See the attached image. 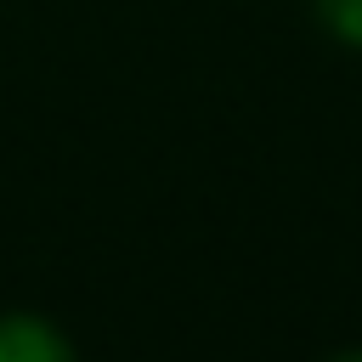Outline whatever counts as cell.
<instances>
[{
  "label": "cell",
  "instance_id": "obj_1",
  "mask_svg": "<svg viewBox=\"0 0 362 362\" xmlns=\"http://www.w3.org/2000/svg\"><path fill=\"white\" fill-rule=\"evenodd\" d=\"M0 362H74V345L28 311H6L0 317Z\"/></svg>",
  "mask_w": 362,
  "mask_h": 362
},
{
  "label": "cell",
  "instance_id": "obj_2",
  "mask_svg": "<svg viewBox=\"0 0 362 362\" xmlns=\"http://www.w3.org/2000/svg\"><path fill=\"white\" fill-rule=\"evenodd\" d=\"M317 17H322V28L334 40L362 51V0H317Z\"/></svg>",
  "mask_w": 362,
  "mask_h": 362
},
{
  "label": "cell",
  "instance_id": "obj_3",
  "mask_svg": "<svg viewBox=\"0 0 362 362\" xmlns=\"http://www.w3.org/2000/svg\"><path fill=\"white\" fill-rule=\"evenodd\" d=\"M334 362H362V351H351V356H334Z\"/></svg>",
  "mask_w": 362,
  "mask_h": 362
}]
</instances>
